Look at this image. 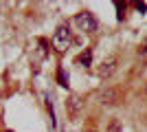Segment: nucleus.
Wrapping results in <instances>:
<instances>
[{"label":"nucleus","instance_id":"1","mask_svg":"<svg viewBox=\"0 0 147 132\" xmlns=\"http://www.w3.org/2000/svg\"><path fill=\"white\" fill-rule=\"evenodd\" d=\"M70 44H73V31H70V26L61 24L55 33H53V42L51 46L57 51V53H66L70 49Z\"/></svg>","mask_w":147,"mask_h":132},{"label":"nucleus","instance_id":"2","mask_svg":"<svg viewBox=\"0 0 147 132\" xmlns=\"http://www.w3.org/2000/svg\"><path fill=\"white\" fill-rule=\"evenodd\" d=\"M75 24H77V29L81 33H94L99 29V22L92 11H79L75 16Z\"/></svg>","mask_w":147,"mask_h":132},{"label":"nucleus","instance_id":"3","mask_svg":"<svg viewBox=\"0 0 147 132\" xmlns=\"http://www.w3.org/2000/svg\"><path fill=\"white\" fill-rule=\"evenodd\" d=\"M119 101H121V90H117V88H105L101 93V104L103 106H117Z\"/></svg>","mask_w":147,"mask_h":132},{"label":"nucleus","instance_id":"4","mask_svg":"<svg viewBox=\"0 0 147 132\" xmlns=\"http://www.w3.org/2000/svg\"><path fill=\"white\" fill-rule=\"evenodd\" d=\"M79 110H81V99L77 97V95H68V99H66V112H68V117L70 119H75L77 114H79Z\"/></svg>","mask_w":147,"mask_h":132},{"label":"nucleus","instance_id":"5","mask_svg":"<svg viewBox=\"0 0 147 132\" xmlns=\"http://www.w3.org/2000/svg\"><path fill=\"white\" fill-rule=\"evenodd\" d=\"M114 70H117V57H108V60H103L101 66H99V75L101 77H110Z\"/></svg>","mask_w":147,"mask_h":132},{"label":"nucleus","instance_id":"6","mask_svg":"<svg viewBox=\"0 0 147 132\" xmlns=\"http://www.w3.org/2000/svg\"><path fill=\"white\" fill-rule=\"evenodd\" d=\"M75 62L79 64V66H90V64H92V49H84V51H81V55H77Z\"/></svg>","mask_w":147,"mask_h":132},{"label":"nucleus","instance_id":"7","mask_svg":"<svg viewBox=\"0 0 147 132\" xmlns=\"http://www.w3.org/2000/svg\"><path fill=\"white\" fill-rule=\"evenodd\" d=\"M57 82H59V86L66 88L68 82H66V73H64V68H57Z\"/></svg>","mask_w":147,"mask_h":132},{"label":"nucleus","instance_id":"8","mask_svg":"<svg viewBox=\"0 0 147 132\" xmlns=\"http://www.w3.org/2000/svg\"><path fill=\"white\" fill-rule=\"evenodd\" d=\"M138 55L147 57V38H145V42H141V46H138Z\"/></svg>","mask_w":147,"mask_h":132},{"label":"nucleus","instance_id":"9","mask_svg":"<svg viewBox=\"0 0 147 132\" xmlns=\"http://www.w3.org/2000/svg\"><path fill=\"white\" fill-rule=\"evenodd\" d=\"M90 132H97V130H90Z\"/></svg>","mask_w":147,"mask_h":132},{"label":"nucleus","instance_id":"10","mask_svg":"<svg viewBox=\"0 0 147 132\" xmlns=\"http://www.w3.org/2000/svg\"><path fill=\"white\" fill-rule=\"evenodd\" d=\"M5 132H9V130H5Z\"/></svg>","mask_w":147,"mask_h":132},{"label":"nucleus","instance_id":"11","mask_svg":"<svg viewBox=\"0 0 147 132\" xmlns=\"http://www.w3.org/2000/svg\"><path fill=\"white\" fill-rule=\"evenodd\" d=\"M145 88H147V86H145Z\"/></svg>","mask_w":147,"mask_h":132}]
</instances>
